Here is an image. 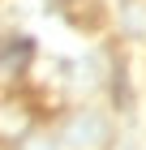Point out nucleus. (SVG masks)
<instances>
[{
    "label": "nucleus",
    "mask_w": 146,
    "mask_h": 150,
    "mask_svg": "<svg viewBox=\"0 0 146 150\" xmlns=\"http://www.w3.org/2000/svg\"><path fill=\"white\" fill-rule=\"evenodd\" d=\"M56 4H69V0H56Z\"/></svg>",
    "instance_id": "f03ea898"
},
{
    "label": "nucleus",
    "mask_w": 146,
    "mask_h": 150,
    "mask_svg": "<svg viewBox=\"0 0 146 150\" xmlns=\"http://www.w3.org/2000/svg\"><path fill=\"white\" fill-rule=\"evenodd\" d=\"M30 60H34V39L30 35H4L0 39V81L26 77Z\"/></svg>",
    "instance_id": "f257e3e1"
}]
</instances>
